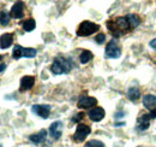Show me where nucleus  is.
I'll return each instance as SVG.
<instances>
[{"instance_id":"1","label":"nucleus","mask_w":156,"mask_h":147,"mask_svg":"<svg viewBox=\"0 0 156 147\" xmlns=\"http://www.w3.org/2000/svg\"><path fill=\"white\" fill-rule=\"evenodd\" d=\"M139 24H140V18L135 13H130L124 17H117V18L108 21L107 28L109 33L112 34V36L114 39H118L127 34L129 32H132Z\"/></svg>"},{"instance_id":"2","label":"nucleus","mask_w":156,"mask_h":147,"mask_svg":"<svg viewBox=\"0 0 156 147\" xmlns=\"http://www.w3.org/2000/svg\"><path fill=\"white\" fill-rule=\"evenodd\" d=\"M75 66V63L72 59L65 58V57H55L53 60V64L51 66V71L54 75H62V74H69L72 68Z\"/></svg>"},{"instance_id":"3","label":"nucleus","mask_w":156,"mask_h":147,"mask_svg":"<svg viewBox=\"0 0 156 147\" xmlns=\"http://www.w3.org/2000/svg\"><path fill=\"white\" fill-rule=\"evenodd\" d=\"M100 25L94 23V22H89V21H84L82 22L77 28V36H90L93 34H95L96 32H98Z\"/></svg>"},{"instance_id":"4","label":"nucleus","mask_w":156,"mask_h":147,"mask_svg":"<svg viewBox=\"0 0 156 147\" xmlns=\"http://www.w3.org/2000/svg\"><path fill=\"white\" fill-rule=\"evenodd\" d=\"M37 55V51L31 47H22L20 45H15L12 50V58L18 60L22 57L24 58H34Z\"/></svg>"},{"instance_id":"5","label":"nucleus","mask_w":156,"mask_h":147,"mask_svg":"<svg viewBox=\"0 0 156 147\" xmlns=\"http://www.w3.org/2000/svg\"><path fill=\"white\" fill-rule=\"evenodd\" d=\"M105 55L107 58H112V59H117L121 55V48L118 45L117 39H113L107 43L106 50H105Z\"/></svg>"},{"instance_id":"6","label":"nucleus","mask_w":156,"mask_h":147,"mask_svg":"<svg viewBox=\"0 0 156 147\" xmlns=\"http://www.w3.org/2000/svg\"><path fill=\"white\" fill-rule=\"evenodd\" d=\"M90 133H91V129H90L89 126H87V124H84V123H78L77 128H76V131H75L72 139H73V141H76V142H83V141L88 138V135H89Z\"/></svg>"},{"instance_id":"7","label":"nucleus","mask_w":156,"mask_h":147,"mask_svg":"<svg viewBox=\"0 0 156 147\" xmlns=\"http://www.w3.org/2000/svg\"><path fill=\"white\" fill-rule=\"evenodd\" d=\"M98 100L94 96H88V95H82L77 103V106L79 109H90L93 106H96Z\"/></svg>"},{"instance_id":"8","label":"nucleus","mask_w":156,"mask_h":147,"mask_svg":"<svg viewBox=\"0 0 156 147\" xmlns=\"http://www.w3.org/2000/svg\"><path fill=\"white\" fill-rule=\"evenodd\" d=\"M31 112L43 119H47L51 113V106L49 105H33Z\"/></svg>"},{"instance_id":"9","label":"nucleus","mask_w":156,"mask_h":147,"mask_svg":"<svg viewBox=\"0 0 156 147\" xmlns=\"http://www.w3.org/2000/svg\"><path fill=\"white\" fill-rule=\"evenodd\" d=\"M24 9H25V4L22 1V0H18L15 2V5L12 6L11 9V17H13L15 19H20L23 18L24 16Z\"/></svg>"},{"instance_id":"10","label":"nucleus","mask_w":156,"mask_h":147,"mask_svg":"<svg viewBox=\"0 0 156 147\" xmlns=\"http://www.w3.org/2000/svg\"><path fill=\"white\" fill-rule=\"evenodd\" d=\"M62 127L64 126H62L61 121L53 122L51 124V127H49V135H51V138L54 139V140H59L61 138V135H62Z\"/></svg>"},{"instance_id":"11","label":"nucleus","mask_w":156,"mask_h":147,"mask_svg":"<svg viewBox=\"0 0 156 147\" xmlns=\"http://www.w3.org/2000/svg\"><path fill=\"white\" fill-rule=\"evenodd\" d=\"M35 85V77L34 76H23L20 78V92H27L30 91Z\"/></svg>"},{"instance_id":"12","label":"nucleus","mask_w":156,"mask_h":147,"mask_svg":"<svg viewBox=\"0 0 156 147\" xmlns=\"http://www.w3.org/2000/svg\"><path fill=\"white\" fill-rule=\"evenodd\" d=\"M88 116H89V118H90L93 122H100V121H102V119L105 118L106 112H105V110H103L102 107L96 106V107H93L91 110H89Z\"/></svg>"},{"instance_id":"13","label":"nucleus","mask_w":156,"mask_h":147,"mask_svg":"<svg viewBox=\"0 0 156 147\" xmlns=\"http://www.w3.org/2000/svg\"><path fill=\"white\" fill-rule=\"evenodd\" d=\"M15 39V34L12 33H5L0 36V48L1 50H6L9 47H11L12 42Z\"/></svg>"},{"instance_id":"14","label":"nucleus","mask_w":156,"mask_h":147,"mask_svg":"<svg viewBox=\"0 0 156 147\" xmlns=\"http://www.w3.org/2000/svg\"><path fill=\"white\" fill-rule=\"evenodd\" d=\"M46 139H47V130H46V129H41L39 133L33 134V135L29 136V140H30L34 145H40V144H42L43 141H46Z\"/></svg>"},{"instance_id":"15","label":"nucleus","mask_w":156,"mask_h":147,"mask_svg":"<svg viewBox=\"0 0 156 147\" xmlns=\"http://www.w3.org/2000/svg\"><path fill=\"white\" fill-rule=\"evenodd\" d=\"M143 105L145 109L150 111L156 110V96L153 94H147L143 98Z\"/></svg>"},{"instance_id":"16","label":"nucleus","mask_w":156,"mask_h":147,"mask_svg":"<svg viewBox=\"0 0 156 147\" xmlns=\"http://www.w3.org/2000/svg\"><path fill=\"white\" fill-rule=\"evenodd\" d=\"M150 119H151V116L150 113L149 115H143L138 118V124H137V129L138 130H147L150 126Z\"/></svg>"},{"instance_id":"17","label":"nucleus","mask_w":156,"mask_h":147,"mask_svg":"<svg viewBox=\"0 0 156 147\" xmlns=\"http://www.w3.org/2000/svg\"><path fill=\"white\" fill-rule=\"evenodd\" d=\"M127 98L131 101H137L140 98V91L138 87H130L127 91Z\"/></svg>"},{"instance_id":"18","label":"nucleus","mask_w":156,"mask_h":147,"mask_svg":"<svg viewBox=\"0 0 156 147\" xmlns=\"http://www.w3.org/2000/svg\"><path fill=\"white\" fill-rule=\"evenodd\" d=\"M10 21H11V13H9L6 10H2L0 12V25L6 27V25H9Z\"/></svg>"},{"instance_id":"19","label":"nucleus","mask_w":156,"mask_h":147,"mask_svg":"<svg viewBox=\"0 0 156 147\" xmlns=\"http://www.w3.org/2000/svg\"><path fill=\"white\" fill-rule=\"evenodd\" d=\"M22 27H23V29H24L25 32H33V30L35 29V27H36V22H35L34 18H29L23 22Z\"/></svg>"},{"instance_id":"20","label":"nucleus","mask_w":156,"mask_h":147,"mask_svg":"<svg viewBox=\"0 0 156 147\" xmlns=\"http://www.w3.org/2000/svg\"><path fill=\"white\" fill-rule=\"evenodd\" d=\"M93 57H94V55H93L90 51L84 50V51L80 53V55H79V60H80L82 64H87V63H89V62L93 59Z\"/></svg>"},{"instance_id":"21","label":"nucleus","mask_w":156,"mask_h":147,"mask_svg":"<svg viewBox=\"0 0 156 147\" xmlns=\"http://www.w3.org/2000/svg\"><path fill=\"white\" fill-rule=\"evenodd\" d=\"M84 147H105V144L100 140H90L89 142L85 144Z\"/></svg>"},{"instance_id":"22","label":"nucleus","mask_w":156,"mask_h":147,"mask_svg":"<svg viewBox=\"0 0 156 147\" xmlns=\"http://www.w3.org/2000/svg\"><path fill=\"white\" fill-rule=\"evenodd\" d=\"M95 41H96V43H98V45H102L106 41V35L103 33H100L98 36L95 37Z\"/></svg>"},{"instance_id":"23","label":"nucleus","mask_w":156,"mask_h":147,"mask_svg":"<svg viewBox=\"0 0 156 147\" xmlns=\"http://www.w3.org/2000/svg\"><path fill=\"white\" fill-rule=\"evenodd\" d=\"M4 55H0V74L2 73V71H5V69H6V63L4 62Z\"/></svg>"},{"instance_id":"24","label":"nucleus","mask_w":156,"mask_h":147,"mask_svg":"<svg viewBox=\"0 0 156 147\" xmlns=\"http://www.w3.org/2000/svg\"><path fill=\"white\" fill-rule=\"evenodd\" d=\"M83 118H84V113L80 112V113H77V115H76L75 118H72V122H78V121H80V119H83Z\"/></svg>"},{"instance_id":"25","label":"nucleus","mask_w":156,"mask_h":147,"mask_svg":"<svg viewBox=\"0 0 156 147\" xmlns=\"http://www.w3.org/2000/svg\"><path fill=\"white\" fill-rule=\"evenodd\" d=\"M149 45H150V47H151V48L156 50V39H153V40L150 41V43H149Z\"/></svg>"},{"instance_id":"26","label":"nucleus","mask_w":156,"mask_h":147,"mask_svg":"<svg viewBox=\"0 0 156 147\" xmlns=\"http://www.w3.org/2000/svg\"><path fill=\"white\" fill-rule=\"evenodd\" d=\"M42 144H43L42 147H52V142H51V141H47V140H46V141H43Z\"/></svg>"},{"instance_id":"27","label":"nucleus","mask_w":156,"mask_h":147,"mask_svg":"<svg viewBox=\"0 0 156 147\" xmlns=\"http://www.w3.org/2000/svg\"><path fill=\"white\" fill-rule=\"evenodd\" d=\"M122 115H124V113H122V112H121V113H115V118H120V117H122Z\"/></svg>"},{"instance_id":"28","label":"nucleus","mask_w":156,"mask_h":147,"mask_svg":"<svg viewBox=\"0 0 156 147\" xmlns=\"http://www.w3.org/2000/svg\"><path fill=\"white\" fill-rule=\"evenodd\" d=\"M0 147H2V145H1V144H0Z\"/></svg>"}]
</instances>
